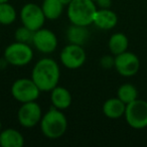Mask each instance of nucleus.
<instances>
[{
    "label": "nucleus",
    "mask_w": 147,
    "mask_h": 147,
    "mask_svg": "<svg viewBox=\"0 0 147 147\" xmlns=\"http://www.w3.org/2000/svg\"><path fill=\"white\" fill-rule=\"evenodd\" d=\"M41 91L36 86L32 79H18L11 86V95L20 103L36 101Z\"/></svg>",
    "instance_id": "nucleus-5"
},
{
    "label": "nucleus",
    "mask_w": 147,
    "mask_h": 147,
    "mask_svg": "<svg viewBox=\"0 0 147 147\" xmlns=\"http://www.w3.org/2000/svg\"><path fill=\"white\" fill-rule=\"evenodd\" d=\"M97 2L101 8H109L111 6V0H98Z\"/></svg>",
    "instance_id": "nucleus-23"
},
{
    "label": "nucleus",
    "mask_w": 147,
    "mask_h": 147,
    "mask_svg": "<svg viewBox=\"0 0 147 147\" xmlns=\"http://www.w3.org/2000/svg\"><path fill=\"white\" fill-rule=\"evenodd\" d=\"M89 30L87 26L71 24L67 30V38L71 43L83 45L89 38Z\"/></svg>",
    "instance_id": "nucleus-16"
},
{
    "label": "nucleus",
    "mask_w": 147,
    "mask_h": 147,
    "mask_svg": "<svg viewBox=\"0 0 147 147\" xmlns=\"http://www.w3.org/2000/svg\"><path fill=\"white\" fill-rule=\"evenodd\" d=\"M33 34H34V31L23 25V26L16 29V31L14 33V37L16 39V41L30 45V43H32Z\"/></svg>",
    "instance_id": "nucleus-21"
},
{
    "label": "nucleus",
    "mask_w": 147,
    "mask_h": 147,
    "mask_svg": "<svg viewBox=\"0 0 147 147\" xmlns=\"http://www.w3.org/2000/svg\"><path fill=\"white\" fill-rule=\"evenodd\" d=\"M114 59H113L110 55H106V57H102V59H101V65L105 69H110L112 65H114Z\"/></svg>",
    "instance_id": "nucleus-22"
},
{
    "label": "nucleus",
    "mask_w": 147,
    "mask_h": 147,
    "mask_svg": "<svg viewBox=\"0 0 147 147\" xmlns=\"http://www.w3.org/2000/svg\"><path fill=\"white\" fill-rule=\"evenodd\" d=\"M65 5L61 0H43L41 8L45 15V18L49 20H55L59 18L63 11Z\"/></svg>",
    "instance_id": "nucleus-17"
},
{
    "label": "nucleus",
    "mask_w": 147,
    "mask_h": 147,
    "mask_svg": "<svg viewBox=\"0 0 147 147\" xmlns=\"http://www.w3.org/2000/svg\"><path fill=\"white\" fill-rule=\"evenodd\" d=\"M67 120L61 110L55 107L51 108L40 120V129L42 134L49 139H57L65 133Z\"/></svg>",
    "instance_id": "nucleus-3"
},
{
    "label": "nucleus",
    "mask_w": 147,
    "mask_h": 147,
    "mask_svg": "<svg viewBox=\"0 0 147 147\" xmlns=\"http://www.w3.org/2000/svg\"><path fill=\"white\" fill-rule=\"evenodd\" d=\"M86 51L82 45L69 43L65 45L61 51L59 59L67 69H77L81 67L86 61Z\"/></svg>",
    "instance_id": "nucleus-7"
},
{
    "label": "nucleus",
    "mask_w": 147,
    "mask_h": 147,
    "mask_svg": "<svg viewBox=\"0 0 147 147\" xmlns=\"http://www.w3.org/2000/svg\"><path fill=\"white\" fill-rule=\"evenodd\" d=\"M125 119L130 127L134 129H143L147 127V102L136 99L126 105Z\"/></svg>",
    "instance_id": "nucleus-6"
},
{
    "label": "nucleus",
    "mask_w": 147,
    "mask_h": 147,
    "mask_svg": "<svg viewBox=\"0 0 147 147\" xmlns=\"http://www.w3.org/2000/svg\"><path fill=\"white\" fill-rule=\"evenodd\" d=\"M61 3H63V5H69L71 0H61Z\"/></svg>",
    "instance_id": "nucleus-24"
},
{
    "label": "nucleus",
    "mask_w": 147,
    "mask_h": 147,
    "mask_svg": "<svg viewBox=\"0 0 147 147\" xmlns=\"http://www.w3.org/2000/svg\"><path fill=\"white\" fill-rule=\"evenodd\" d=\"M114 67L121 76L132 77L138 73L140 61L136 55L126 51L116 55L114 59Z\"/></svg>",
    "instance_id": "nucleus-10"
},
{
    "label": "nucleus",
    "mask_w": 147,
    "mask_h": 147,
    "mask_svg": "<svg viewBox=\"0 0 147 147\" xmlns=\"http://www.w3.org/2000/svg\"><path fill=\"white\" fill-rule=\"evenodd\" d=\"M33 57V51L28 43L13 42L4 51V59L9 65L23 67L28 65Z\"/></svg>",
    "instance_id": "nucleus-4"
},
{
    "label": "nucleus",
    "mask_w": 147,
    "mask_h": 147,
    "mask_svg": "<svg viewBox=\"0 0 147 147\" xmlns=\"http://www.w3.org/2000/svg\"><path fill=\"white\" fill-rule=\"evenodd\" d=\"M128 45H129L128 37L122 32L114 33L110 37L108 42L109 49L115 55H120V53L126 51L127 49H128Z\"/></svg>",
    "instance_id": "nucleus-18"
},
{
    "label": "nucleus",
    "mask_w": 147,
    "mask_h": 147,
    "mask_svg": "<svg viewBox=\"0 0 147 147\" xmlns=\"http://www.w3.org/2000/svg\"><path fill=\"white\" fill-rule=\"evenodd\" d=\"M96 11L93 0H71L67 5V14L71 24L88 26L94 22Z\"/></svg>",
    "instance_id": "nucleus-2"
},
{
    "label": "nucleus",
    "mask_w": 147,
    "mask_h": 147,
    "mask_svg": "<svg viewBox=\"0 0 147 147\" xmlns=\"http://www.w3.org/2000/svg\"><path fill=\"white\" fill-rule=\"evenodd\" d=\"M20 19L24 26L33 31H36L43 26L47 18L41 6L35 3H27L21 8Z\"/></svg>",
    "instance_id": "nucleus-8"
},
{
    "label": "nucleus",
    "mask_w": 147,
    "mask_h": 147,
    "mask_svg": "<svg viewBox=\"0 0 147 147\" xmlns=\"http://www.w3.org/2000/svg\"><path fill=\"white\" fill-rule=\"evenodd\" d=\"M126 104L117 98L108 99L103 105V113L110 119H118L125 114Z\"/></svg>",
    "instance_id": "nucleus-15"
},
{
    "label": "nucleus",
    "mask_w": 147,
    "mask_h": 147,
    "mask_svg": "<svg viewBox=\"0 0 147 147\" xmlns=\"http://www.w3.org/2000/svg\"><path fill=\"white\" fill-rule=\"evenodd\" d=\"M24 137L18 130L8 128L0 132V146L2 147H22Z\"/></svg>",
    "instance_id": "nucleus-14"
},
{
    "label": "nucleus",
    "mask_w": 147,
    "mask_h": 147,
    "mask_svg": "<svg viewBox=\"0 0 147 147\" xmlns=\"http://www.w3.org/2000/svg\"><path fill=\"white\" fill-rule=\"evenodd\" d=\"M9 0H0V3H3V2H8Z\"/></svg>",
    "instance_id": "nucleus-25"
},
{
    "label": "nucleus",
    "mask_w": 147,
    "mask_h": 147,
    "mask_svg": "<svg viewBox=\"0 0 147 147\" xmlns=\"http://www.w3.org/2000/svg\"><path fill=\"white\" fill-rule=\"evenodd\" d=\"M51 92V100L53 107L59 110H65L71 106L73 99L69 90L63 87L57 86Z\"/></svg>",
    "instance_id": "nucleus-13"
},
{
    "label": "nucleus",
    "mask_w": 147,
    "mask_h": 147,
    "mask_svg": "<svg viewBox=\"0 0 147 147\" xmlns=\"http://www.w3.org/2000/svg\"><path fill=\"white\" fill-rule=\"evenodd\" d=\"M32 43L37 51L42 53H51L57 47V35L47 28H39L34 31Z\"/></svg>",
    "instance_id": "nucleus-11"
},
{
    "label": "nucleus",
    "mask_w": 147,
    "mask_h": 147,
    "mask_svg": "<svg viewBox=\"0 0 147 147\" xmlns=\"http://www.w3.org/2000/svg\"><path fill=\"white\" fill-rule=\"evenodd\" d=\"M93 1H94V2H96V1H98V0H93Z\"/></svg>",
    "instance_id": "nucleus-27"
},
{
    "label": "nucleus",
    "mask_w": 147,
    "mask_h": 147,
    "mask_svg": "<svg viewBox=\"0 0 147 147\" xmlns=\"http://www.w3.org/2000/svg\"><path fill=\"white\" fill-rule=\"evenodd\" d=\"M117 22H118V17L114 11L110 10L109 8H102L96 11L93 23L98 28L109 30L114 28Z\"/></svg>",
    "instance_id": "nucleus-12"
},
{
    "label": "nucleus",
    "mask_w": 147,
    "mask_h": 147,
    "mask_svg": "<svg viewBox=\"0 0 147 147\" xmlns=\"http://www.w3.org/2000/svg\"><path fill=\"white\" fill-rule=\"evenodd\" d=\"M1 127H2V124H1V121H0V131H1Z\"/></svg>",
    "instance_id": "nucleus-26"
},
{
    "label": "nucleus",
    "mask_w": 147,
    "mask_h": 147,
    "mask_svg": "<svg viewBox=\"0 0 147 147\" xmlns=\"http://www.w3.org/2000/svg\"><path fill=\"white\" fill-rule=\"evenodd\" d=\"M42 113L41 108L35 101L23 103L17 113V119L21 126L25 128H32L40 123Z\"/></svg>",
    "instance_id": "nucleus-9"
},
{
    "label": "nucleus",
    "mask_w": 147,
    "mask_h": 147,
    "mask_svg": "<svg viewBox=\"0 0 147 147\" xmlns=\"http://www.w3.org/2000/svg\"><path fill=\"white\" fill-rule=\"evenodd\" d=\"M61 71L57 63L53 59L45 57L35 63L31 71V79L41 92H51L57 86Z\"/></svg>",
    "instance_id": "nucleus-1"
},
{
    "label": "nucleus",
    "mask_w": 147,
    "mask_h": 147,
    "mask_svg": "<svg viewBox=\"0 0 147 147\" xmlns=\"http://www.w3.org/2000/svg\"><path fill=\"white\" fill-rule=\"evenodd\" d=\"M16 19L15 8L8 2L0 3V24L9 25Z\"/></svg>",
    "instance_id": "nucleus-19"
},
{
    "label": "nucleus",
    "mask_w": 147,
    "mask_h": 147,
    "mask_svg": "<svg viewBox=\"0 0 147 147\" xmlns=\"http://www.w3.org/2000/svg\"><path fill=\"white\" fill-rule=\"evenodd\" d=\"M117 97L127 105L129 103L133 102L134 100H136L137 97H138V92H137V89L133 85L124 84L118 89Z\"/></svg>",
    "instance_id": "nucleus-20"
}]
</instances>
